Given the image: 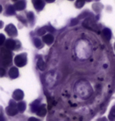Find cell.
<instances>
[{
	"mask_svg": "<svg viewBox=\"0 0 115 121\" xmlns=\"http://www.w3.org/2000/svg\"><path fill=\"white\" fill-rule=\"evenodd\" d=\"M54 40H55V38H54V36L51 34H46V35H43V41L47 45L52 44Z\"/></svg>",
	"mask_w": 115,
	"mask_h": 121,
	"instance_id": "8992f818",
	"label": "cell"
},
{
	"mask_svg": "<svg viewBox=\"0 0 115 121\" xmlns=\"http://www.w3.org/2000/svg\"><path fill=\"white\" fill-rule=\"evenodd\" d=\"M4 73H5V70L3 69H1V76H3Z\"/></svg>",
	"mask_w": 115,
	"mask_h": 121,
	"instance_id": "cb8c5ba5",
	"label": "cell"
},
{
	"mask_svg": "<svg viewBox=\"0 0 115 121\" xmlns=\"http://www.w3.org/2000/svg\"><path fill=\"white\" fill-rule=\"evenodd\" d=\"M18 105H16L14 102H11L9 103V105L8 106L6 109V112L8 113V115L9 116H15L17 113L18 112Z\"/></svg>",
	"mask_w": 115,
	"mask_h": 121,
	"instance_id": "277c9868",
	"label": "cell"
},
{
	"mask_svg": "<svg viewBox=\"0 0 115 121\" xmlns=\"http://www.w3.org/2000/svg\"><path fill=\"white\" fill-rule=\"evenodd\" d=\"M26 62L27 58L25 54H21L19 55H17L16 57L14 58V63L18 67H23L24 65H25Z\"/></svg>",
	"mask_w": 115,
	"mask_h": 121,
	"instance_id": "7a4b0ae2",
	"label": "cell"
},
{
	"mask_svg": "<svg viewBox=\"0 0 115 121\" xmlns=\"http://www.w3.org/2000/svg\"><path fill=\"white\" fill-rule=\"evenodd\" d=\"M18 108L19 112H23L25 110V108H26L25 103L23 102V101H21V102H19V103L18 104Z\"/></svg>",
	"mask_w": 115,
	"mask_h": 121,
	"instance_id": "2e32d148",
	"label": "cell"
},
{
	"mask_svg": "<svg viewBox=\"0 0 115 121\" xmlns=\"http://www.w3.org/2000/svg\"><path fill=\"white\" fill-rule=\"evenodd\" d=\"M114 118H115V110L113 108V109L111 110L110 113L109 119H110V120H114Z\"/></svg>",
	"mask_w": 115,
	"mask_h": 121,
	"instance_id": "44dd1931",
	"label": "cell"
},
{
	"mask_svg": "<svg viewBox=\"0 0 115 121\" xmlns=\"http://www.w3.org/2000/svg\"><path fill=\"white\" fill-rule=\"evenodd\" d=\"M27 17L30 21H32L34 20V15H33V13H32V12H29L27 14Z\"/></svg>",
	"mask_w": 115,
	"mask_h": 121,
	"instance_id": "ffe728a7",
	"label": "cell"
},
{
	"mask_svg": "<svg viewBox=\"0 0 115 121\" xmlns=\"http://www.w3.org/2000/svg\"><path fill=\"white\" fill-rule=\"evenodd\" d=\"M33 4H34L35 8L39 11L42 10L43 9V7H44V2H43V0H35Z\"/></svg>",
	"mask_w": 115,
	"mask_h": 121,
	"instance_id": "9c48e42d",
	"label": "cell"
},
{
	"mask_svg": "<svg viewBox=\"0 0 115 121\" xmlns=\"http://www.w3.org/2000/svg\"><path fill=\"white\" fill-rule=\"evenodd\" d=\"M36 113H37V115L40 116V117H44L46 113V106L44 105H41L40 107H39L38 110L36 111Z\"/></svg>",
	"mask_w": 115,
	"mask_h": 121,
	"instance_id": "7c38bea8",
	"label": "cell"
},
{
	"mask_svg": "<svg viewBox=\"0 0 115 121\" xmlns=\"http://www.w3.org/2000/svg\"><path fill=\"white\" fill-rule=\"evenodd\" d=\"M47 30H48V31H55V29H54V28H47Z\"/></svg>",
	"mask_w": 115,
	"mask_h": 121,
	"instance_id": "d4e9b609",
	"label": "cell"
},
{
	"mask_svg": "<svg viewBox=\"0 0 115 121\" xmlns=\"http://www.w3.org/2000/svg\"><path fill=\"white\" fill-rule=\"evenodd\" d=\"M46 1L47 2H55V0H46Z\"/></svg>",
	"mask_w": 115,
	"mask_h": 121,
	"instance_id": "484cf974",
	"label": "cell"
},
{
	"mask_svg": "<svg viewBox=\"0 0 115 121\" xmlns=\"http://www.w3.org/2000/svg\"><path fill=\"white\" fill-rule=\"evenodd\" d=\"M37 67L41 70V71H44L46 66H45V63L43 60L42 58H40L37 61Z\"/></svg>",
	"mask_w": 115,
	"mask_h": 121,
	"instance_id": "5bb4252c",
	"label": "cell"
},
{
	"mask_svg": "<svg viewBox=\"0 0 115 121\" xmlns=\"http://www.w3.org/2000/svg\"><path fill=\"white\" fill-rule=\"evenodd\" d=\"M83 25L86 28H88L90 30L98 31V27H97L96 24H95L92 19H86V20L84 21V23H83Z\"/></svg>",
	"mask_w": 115,
	"mask_h": 121,
	"instance_id": "3957f363",
	"label": "cell"
},
{
	"mask_svg": "<svg viewBox=\"0 0 115 121\" xmlns=\"http://www.w3.org/2000/svg\"><path fill=\"white\" fill-rule=\"evenodd\" d=\"M13 97L17 101H20L24 98V93L21 90H16L14 92L13 94Z\"/></svg>",
	"mask_w": 115,
	"mask_h": 121,
	"instance_id": "ba28073f",
	"label": "cell"
},
{
	"mask_svg": "<svg viewBox=\"0 0 115 121\" xmlns=\"http://www.w3.org/2000/svg\"><path fill=\"white\" fill-rule=\"evenodd\" d=\"M39 107H40V101H36L35 102H33L31 105L32 111V112H36V111L38 110Z\"/></svg>",
	"mask_w": 115,
	"mask_h": 121,
	"instance_id": "9a60e30c",
	"label": "cell"
},
{
	"mask_svg": "<svg viewBox=\"0 0 115 121\" xmlns=\"http://www.w3.org/2000/svg\"><path fill=\"white\" fill-rule=\"evenodd\" d=\"M85 1H86V0H77V1L76 2V6H77V8H81L84 5Z\"/></svg>",
	"mask_w": 115,
	"mask_h": 121,
	"instance_id": "d6986e66",
	"label": "cell"
},
{
	"mask_svg": "<svg viewBox=\"0 0 115 121\" xmlns=\"http://www.w3.org/2000/svg\"><path fill=\"white\" fill-rule=\"evenodd\" d=\"M9 76H10L12 79L17 78V77L18 76V75H19L18 69H17V68H14V67L11 68L10 70H9Z\"/></svg>",
	"mask_w": 115,
	"mask_h": 121,
	"instance_id": "4fadbf2b",
	"label": "cell"
},
{
	"mask_svg": "<svg viewBox=\"0 0 115 121\" xmlns=\"http://www.w3.org/2000/svg\"><path fill=\"white\" fill-rule=\"evenodd\" d=\"M6 31L9 36H17V35H18L17 28H15V26H14V25H12V24L8 25L6 26Z\"/></svg>",
	"mask_w": 115,
	"mask_h": 121,
	"instance_id": "5b68a950",
	"label": "cell"
},
{
	"mask_svg": "<svg viewBox=\"0 0 115 121\" xmlns=\"http://www.w3.org/2000/svg\"><path fill=\"white\" fill-rule=\"evenodd\" d=\"M10 50L7 49L6 47H2L1 49V57H2V64L5 66H8L10 64L12 60V54L9 51Z\"/></svg>",
	"mask_w": 115,
	"mask_h": 121,
	"instance_id": "6da1fadb",
	"label": "cell"
},
{
	"mask_svg": "<svg viewBox=\"0 0 115 121\" xmlns=\"http://www.w3.org/2000/svg\"><path fill=\"white\" fill-rule=\"evenodd\" d=\"M6 13L9 14V15H14L15 14V8L13 6H9L8 7L6 10Z\"/></svg>",
	"mask_w": 115,
	"mask_h": 121,
	"instance_id": "ac0fdd59",
	"label": "cell"
},
{
	"mask_svg": "<svg viewBox=\"0 0 115 121\" xmlns=\"http://www.w3.org/2000/svg\"><path fill=\"white\" fill-rule=\"evenodd\" d=\"M25 1L24 0H21L19 2H17L14 6L16 10H23L25 8Z\"/></svg>",
	"mask_w": 115,
	"mask_h": 121,
	"instance_id": "52a82bcc",
	"label": "cell"
},
{
	"mask_svg": "<svg viewBox=\"0 0 115 121\" xmlns=\"http://www.w3.org/2000/svg\"><path fill=\"white\" fill-rule=\"evenodd\" d=\"M4 41H5V36H4V35L1 34V42H0V44H1V45L3 44Z\"/></svg>",
	"mask_w": 115,
	"mask_h": 121,
	"instance_id": "603a6c76",
	"label": "cell"
},
{
	"mask_svg": "<svg viewBox=\"0 0 115 121\" xmlns=\"http://www.w3.org/2000/svg\"><path fill=\"white\" fill-rule=\"evenodd\" d=\"M87 1H91V0H87Z\"/></svg>",
	"mask_w": 115,
	"mask_h": 121,
	"instance_id": "83f0119b",
	"label": "cell"
},
{
	"mask_svg": "<svg viewBox=\"0 0 115 121\" xmlns=\"http://www.w3.org/2000/svg\"><path fill=\"white\" fill-rule=\"evenodd\" d=\"M114 47H115V45H114Z\"/></svg>",
	"mask_w": 115,
	"mask_h": 121,
	"instance_id": "f1b7e54d",
	"label": "cell"
},
{
	"mask_svg": "<svg viewBox=\"0 0 115 121\" xmlns=\"http://www.w3.org/2000/svg\"><path fill=\"white\" fill-rule=\"evenodd\" d=\"M45 32H46V28H40V29L38 31L37 34H38V35H43V34H45Z\"/></svg>",
	"mask_w": 115,
	"mask_h": 121,
	"instance_id": "7402d4cb",
	"label": "cell"
},
{
	"mask_svg": "<svg viewBox=\"0 0 115 121\" xmlns=\"http://www.w3.org/2000/svg\"><path fill=\"white\" fill-rule=\"evenodd\" d=\"M6 47L9 50H14L16 48V42L14 39H8L6 42Z\"/></svg>",
	"mask_w": 115,
	"mask_h": 121,
	"instance_id": "8fae6325",
	"label": "cell"
},
{
	"mask_svg": "<svg viewBox=\"0 0 115 121\" xmlns=\"http://www.w3.org/2000/svg\"><path fill=\"white\" fill-rule=\"evenodd\" d=\"M71 1H73V0H71Z\"/></svg>",
	"mask_w": 115,
	"mask_h": 121,
	"instance_id": "f546056e",
	"label": "cell"
},
{
	"mask_svg": "<svg viewBox=\"0 0 115 121\" xmlns=\"http://www.w3.org/2000/svg\"><path fill=\"white\" fill-rule=\"evenodd\" d=\"M13 1H14V2H17V1H18V0H13Z\"/></svg>",
	"mask_w": 115,
	"mask_h": 121,
	"instance_id": "4316f807",
	"label": "cell"
},
{
	"mask_svg": "<svg viewBox=\"0 0 115 121\" xmlns=\"http://www.w3.org/2000/svg\"><path fill=\"white\" fill-rule=\"evenodd\" d=\"M33 42H34V44H35L36 47L37 48H39V49H40V48L43 47V43L40 41V39H37V38H35L33 40Z\"/></svg>",
	"mask_w": 115,
	"mask_h": 121,
	"instance_id": "e0dca14e",
	"label": "cell"
},
{
	"mask_svg": "<svg viewBox=\"0 0 115 121\" xmlns=\"http://www.w3.org/2000/svg\"><path fill=\"white\" fill-rule=\"evenodd\" d=\"M102 36L106 40L109 41L111 39V31L109 28H104L102 31Z\"/></svg>",
	"mask_w": 115,
	"mask_h": 121,
	"instance_id": "30bf717a",
	"label": "cell"
}]
</instances>
